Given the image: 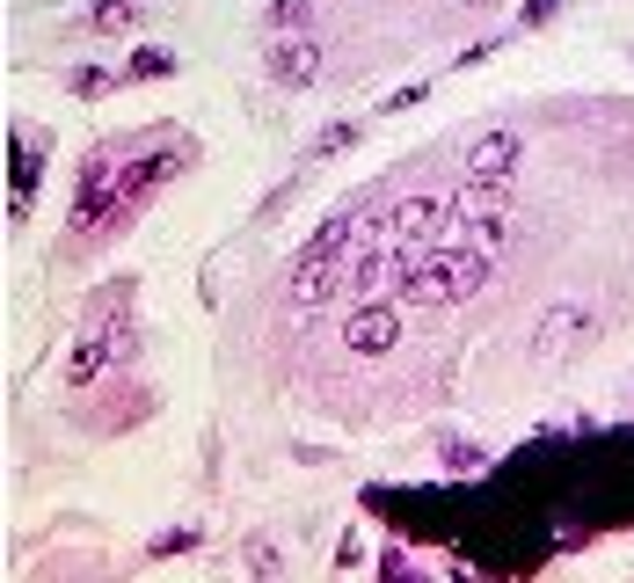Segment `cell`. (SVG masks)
Returning <instances> with one entry per match:
<instances>
[{
    "mask_svg": "<svg viewBox=\"0 0 634 583\" xmlns=\"http://www.w3.org/2000/svg\"><path fill=\"white\" fill-rule=\"evenodd\" d=\"M124 80V66H74L66 73V88H74L80 102H96V96H110V88H117Z\"/></svg>",
    "mask_w": 634,
    "mask_h": 583,
    "instance_id": "4fadbf2b",
    "label": "cell"
},
{
    "mask_svg": "<svg viewBox=\"0 0 634 583\" xmlns=\"http://www.w3.org/2000/svg\"><path fill=\"white\" fill-rule=\"evenodd\" d=\"M263 66H270L277 88H314V80H321V45H314V37H270Z\"/></svg>",
    "mask_w": 634,
    "mask_h": 583,
    "instance_id": "8992f818",
    "label": "cell"
},
{
    "mask_svg": "<svg viewBox=\"0 0 634 583\" xmlns=\"http://www.w3.org/2000/svg\"><path fill=\"white\" fill-rule=\"evenodd\" d=\"M37 175H45V139L15 132L8 139V212L15 219H29V204H37Z\"/></svg>",
    "mask_w": 634,
    "mask_h": 583,
    "instance_id": "5b68a950",
    "label": "cell"
},
{
    "mask_svg": "<svg viewBox=\"0 0 634 583\" xmlns=\"http://www.w3.org/2000/svg\"><path fill=\"white\" fill-rule=\"evenodd\" d=\"M175 73V51L169 45H139L132 59H124V80H169Z\"/></svg>",
    "mask_w": 634,
    "mask_h": 583,
    "instance_id": "7c38bea8",
    "label": "cell"
},
{
    "mask_svg": "<svg viewBox=\"0 0 634 583\" xmlns=\"http://www.w3.org/2000/svg\"><path fill=\"white\" fill-rule=\"evenodd\" d=\"M584 336H598V307H591V299L561 292V299L539 307V321H533V350H539V358H569Z\"/></svg>",
    "mask_w": 634,
    "mask_h": 583,
    "instance_id": "3957f363",
    "label": "cell"
},
{
    "mask_svg": "<svg viewBox=\"0 0 634 583\" xmlns=\"http://www.w3.org/2000/svg\"><path fill=\"white\" fill-rule=\"evenodd\" d=\"M445 219H452V204H445V197H401V204L387 212V241L394 248H431L423 234H438Z\"/></svg>",
    "mask_w": 634,
    "mask_h": 583,
    "instance_id": "52a82bcc",
    "label": "cell"
},
{
    "mask_svg": "<svg viewBox=\"0 0 634 583\" xmlns=\"http://www.w3.org/2000/svg\"><path fill=\"white\" fill-rule=\"evenodd\" d=\"M307 15H314V0H270V15H263V23H270V37H293Z\"/></svg>",
    "mask_w": 634,
    "mask_h": 583,
    "instance_id": "9a60e30c",
    "label": "cell"
},
{
    "mask_svg": "<svg viewBox=\"0 0 634 583\" xmlns=\"http://www.w3.org/2000/svg\"><path fill=\"white\" fill-rule=\"evenodd\" d=\"M132 350H139V336H132V321H96L88 336L66 350V387H96L102 372H117V364H132Z\"/></svg>",
    "mask_w": 634,
    "mask_h": 583,
    "instance_id": "7a4b0ae2",
    "label": "cell"
},
{
    "mask_svg": "<svg viewBox=\"0 0 634 583\" xmlns=\"http://www.w3.org/2000/svg\"><path fill=\"white\" fill-rule=\"evenodd\" d=\"M423 96H431V80H409V88H394V96L380 102V117H394V110H415Z\"/></svg>",
    "mask_w": 634,
    "mask_h": 583,
    "instance_id": "e0dca14e",
    "label": "cell"
},
{
    "mask_svg": "<svg viewBox=\"0 0 634 583\" xmlns=\"http://www.w3.org/2000/svg\"><path fill=\"white\" fill-rule=\"evenodd\" d=\"M190 547H204V525H169V533L147 539V555H161V561H169V555H190Z\"/></svg>",
    "mask_w": 634,
    "mask_h": 583,
    "instance_id": "5bb4252c",
    "label": "cell"
},
{
    "mask_svg": "<svg viewBox=\"0 0 634 583\" xmlns=\"http://www.w3.org/2000/svg\"><path fill=\"white\" fill-rule=\"evenodd\" d=\"M139 15H147V0H96V8L80 15V29H88V37H117V29H132Z\"/></svg>",
    "mask_w": 634,
    "mask_h": 583,
    "instance_id": "8fae6325",
    "label": "cell"
},
{
    "mask_svg": "<svg viewBox=\"0 0 634 583\" xmlns=\"http://www.w3.org/2000/svg\"><path fill=\"white\" fill-rule=\"evenodd\" d=\"M343 343H350L358 358H380V350H394V343H401V314H394L387 299H358V307H350V321H343Z\"/></svg>",
    "mask_w": 634,
    "mask_h": 583,
    "instance_id": "277c9868",
    "label": "cell"
},
{
    "mask_svg": "<svg viewBox=\"0 0 634 583\" xmlns=\"http://www.w3.org/2000/svg\"><path fill=\"white\" fill-rule=\"evenodd\" d=\"M518 153H525V139H518V132H482V139L460 146V169L467 175H488V183H511V175H518Z\"/></svg>",
    "mask_w": 634,
    "mask_h": 583,
    "instance_id": "ba28073f",
    "label": "cell"
},
{
    "mask_svg": "<svg viewBox=\"0 0 634 583\" xmlns=\"http://www.w3.org/2000/svg\"><path fill=\"white\" fill-rule=\"evenodd\" d=\"M248 569H256V576H277V547H270V539H248Z\"/></svg>",
    "mask_w": 634,
    "mask_h": 583,
    "instance_id": "ac0fdd59",
    "label": "cell"
},
{
    "mask_svg": "<svg viewBox=\"0 0 634 583\" xmlns=\"http://www.w3.org/2000/svg\"><path fill=\"white\" fill-rule=\"evenodd\" d=\"M365 124H372V117H336V124H321L314 139H307V169H321V161H336V153H350V146L365 139Z\"/></svg>",
    "mask_w": 634,
    "mask_h": 583,
    "instance_id": "30bf717a",
    "label": "cell"
},
{
    "mask_svg": "<svg viewBox=\"0 0 634 583\" xmlns=\"http://www.w3.org/2000/svg\"><path fill=\"white\" fill-rule=\"evenodd\" d=\"M488 256H474V248L460 241H431V248H401L394 256V292L409 299V307H460V299H474V292L488 285Z\"/></svg>",
    "mask_w": 634,
    "mask_h": 583,
    "instance_id": "6da1fadb",
    "label": "cell"
},
{
    "mask_svg": "<svg viewBox=\"0 0 634 583\" xmlns=\"http://www.w3.org/2000/svg\"><path fill=\"white\" fill-rule=\"evenodd\" d=\"M452 204V219L460 226H474V219H504V204H511V183H488V175H467L460 190L445 197Z\"/></svg>",
    "mask_w": 634,
    "mask_h": 583,
    "instance_id": "9c48e42d",
    "label": "cell"
},
{
    "mask_svg": "<svg viewBox=\"0 0 634 583\" xmlns=\"http://www.w3.org/2000/svg\"><path fill=\"white\" fill-rule=\"evenodd\" d=\"M445 467H452V474H482L488 452H482V445H467V437H445Z\"/></svg>",
    "mask_w": 634,
    "mask_h": 583,
    "instance_id": "2e32d148",
    "label": "cell"
},
{
    "mask_svg": "<svg viewBox=\"0 0 634 583\" xmlns=\"http://www.w3.org/2000/svg\"><path fill=\"white\" fill-rule=\"evenodd\" d=\"M561 15V0H525V29H539V23H555Z\"/></svg>",
    "mask_w": 634,
    "mask_h": 583,
    "instance_id": "d6986e66",
    "label": "cell"
}]
</instances>
